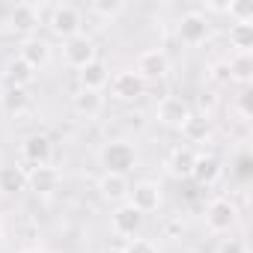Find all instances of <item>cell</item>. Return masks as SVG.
Segmentation results:
<instances>
[{
	"label": "cell",
	"instance_id": "6da1fadb",
	"mask_svg": "<svg viewBox=\"0 0 253 253\" xmlns=\"http://www.w3.org/2000/svg\"><path fill=\"white\" fill-rule=\"evenodd\" d=\"M98 158H101L104 173L125 176L128 170H134V164H137V149L128 140H110V143H104V149H101Z\"/></svg>",
	"mask_w": 253,
	"mask_h": 253
},
{
	"label": "cell",
	"instance_id": "7a4b0ae2",
	"mask_svg": "<svg viewBox=\"0 0 253 253\" xmlns=\"http://www.w3.org/2000/svg\"><path fill=\"white\" fill-rule=\"evenodd\" d=\"M238 206L229 200V197H217V200H211L209 206H206V226H209V232H214V235H226L229 229H235V223H238Z\"/></svg>",
	"mask_w": 253,
	"mask_h": 253
},
{
	"label": "cell",
	"instance_id": "3957f363",
	"mask_svg": "<svg viewBox=\"0 0 253 253\" xmlns=\"http://www.w3.org/2000/svg\"><path fill=\"white\" fill-rule=\"evenodd\" d=\"M63 60H66V66H72V69H78V72H81L84 66H89L92 60H98V48H95L92 36L78 33V36L66 39V42H63Z\"/></svg>",
	"mask_w": 253,
	"mask_h": 253
},
{
	"label": "cell",
	"instance_id": "277c9868",
	"mask_svg": "<svg viewBox=\"0 0 253 253\" xmlns=\"http://www.w3.org/2000/svg\"><path fill=\"white\" fill-rule=\"evenodd\" d=\"M48 27H51V33L60 36L63 42L72 39V36H78V33H81V12H78V6H72V3H57V6L51 9V15H48Z\"/></svg>",
	"mask_w": 253,
	"mask_h": 253
},
{
	"label": "cell",
	"instance_id": "5b68a950",
	"mask_svg": "<svg viewBox=\"0 0 253 253\" xmlns=\"http://www.w3.org/2000/svg\"><path fill=\"white\" fill-rule=\"evenodd\" d=\"M143 92H146V81H143L134 69L116 72V75L110 78V95H113L116 101H137Z\"/></svg>",
	"mask_w": 253,
	"mask_h": 253
},
{
	"label": "cell",
	"instance_id": "8992f818",
	"mask_svg": "<svg viewBox=\"0 0 253 253\" xmlns=\"http://www.w3.org/2000/svg\"><path fill=\"white\" fill-rule=\"evenodd\" d=\"M134 72H137L143 81H161V78H167V72H170V57H167L161 48L140 51V54H137V63H134Z\"/></svg>",
	"mask_w": 253,
	"mask_h": 253
},
{
	"label": "cell",
	"instance_id": "52a82bcc",
	"mask_svg": "<svg viewBox=\"0 0 253 253\" xmlns=\"http://www.w3.org/2000/svg\"><path fill=\"white\" fill-rule=\"evenodd\" d=\"M194 110H191V104L185 101V98H179V95H167V98H161L158 101V107H155V116H158V122L161 125H167V128H182V125L188 122V116H191Z\"/></svg>",
	"mask_w": 253,
	"mask_h": 253
},
{
	"label": "cell",
	"instance_id": "ba28073f",
	"mask_svg": "<svg viewBox=\"0 0 253 253\" xmlns=\"http://www.w3.org/2000/svg\"><path fill=\"white\" fill-rule=\"evenodd\" d=\"M143 217H146V214H140L128 200H125V203H119V206L113 209V214H110V226H113L116 235L128 238V235H137V232H140Z\"/></svg>",
	"mask_w": 253,
	"mask_h": 253
},
{
	"label": "cell",
	"instance_id": "9c48e42d",
	"mask_svg": "<svg viewBox=\"0 0 253 253\" xmlns=\"http://www.w3.org/2000/svg\"><path fill=\"white\" fill-rule=\"evenodd\" d=\"M176 33H179V39L185 42V45H203L206 39H209V18L203 15V12H185L182 18H179V24H176Z\"/></svg>",
	"mask_w": 253,
	"mask_h": 253
},
{
	"label": "cell",
	"instance_id": "30bf717a",
	"mask_svg": "<svg viewBox=\"0 0 253 253\" xmlns=\"http://www.w3.org/2000/svg\"><path fill=\"white\" fill-rule=\"evenodd\" d=\"M21 155L30 167H48L54 158V140L48 134H30L21 143Z\"/></svg>",
	"mask_w": 253,
	"mask_h": 253
},
{
	"label": "cell",
	"instance_id": "8fae6325",
	"mask_svg": "<svg viewBox=\"0 0 253 253\" xmlns=\"http://www.w3.org/2000/svg\"><path fill=\"white\" fill-rule=\"evenodd\" d=\"M220 176H223V164H220V158L217 155H197L194 158V170H191V179L200 185V188H211V185H217L220 182Z\"/></svg>",
	"mask_w": 253,
	"mask_h": 253
},
{
	"label": "cell",
	"instance_id": "7c38bea8",
	"mask_svg": "<svg viewBox=\"0 0 253 253\" xmlns=\"http://www.w3.org/2000/svg\"><path fill=\"white\" fill-rule=\"evenodd\" d=\"M128 203H131L140 214L158 211V206H161V188H158V182H137V185L128 191Z\"/></svg>",
	"mask_w": 253,
	"mask_h": 253
},
{
	"label": "cell",
	"instance_id": "4fadbf2b",
	"mask_svg": "<svg viewBox=\"0 0 253 253\" xmlns=\"http://www.w3.org/2000/svg\"><path fill=\"white\" fill-rule=\"evenodd\" d=\"M128 191H131L128 176H119V173H101V179H98V197H101L104 203L119 206V203L128 200Z\"/></svg>",
	"mask_w": 253,
	"mask_h": 253
},
{
	"label": "cell",
	"instance_id": "5bb4252c",
	"mask_svg": "<svg viewBox=\"0 0 253 253\" xmlns=\"http://www.w3.org/2000/svg\"><path fill=\"white\" fill-rule=\"evenodd\" d=\"M60 170L57 167H30L27 170V191H33V194H42V197H48V194H54L57 188H60Z\"/></svg>",
	"mask_w": 253,
	"mask_h": 253
},
{
	"label": "cell",
	"instance_id": "9a60e30c",
	"mask_svg": "<svg viewBox=\"0 0 253 253\" xmlns=\"http://www.w3.org/2000/svg\"><path fill=\"white\" fill-rule=\"evenodd\" d=\"M9 27L15 33H24L27 36H36V27H39V6L36 3H15L12 12H9Z\"/></svg>",
	"mask_w": 253,
	"mask_h": 253
},
{
	"label": "cell",
	"instance_id": "2e32d148",
	"mask_svg": "<svg viewBox=\"0 0 253 253\" xmlns=\"http://www.w3.org/2000/svg\"><path fill=\"white\" fill-rule=\"evenodd\" d=\"M18 57H21L30 69H42V66L51 60V42L42 39V36H27V39H21Z\"/></svg>",
	"mask_w": 253,
	"mask_h": 253
},
{
	"label": "cell",
	"instance_id": "e0dca14e",
	"mask_svg": "<svg viewBox=\"0 0 253 253\" xmlns=\"http://www.w3.org/2000/svg\"><path fill=\"white\" fill-rule=\"evenodd\" d=\"M72 107H75L78 116L95 119V116H101V110H104V95L95 92V89H78L75 98H72Z\"/></svg>",
	"mask_w": 253,
	"mask_h": 253
},
{
	"label": "cell",
	"instance_id": "ac0fdd59",
	"mask_svg": "<svg viewBox=\"0 0 253 253\" xmlns=\"http://www.w3.org/2000/svg\"><path fill=\"white\" fill-rule=\"evenodd\" d=\"M78 78H81V89H95V92H101V89L110 84V69H107L101 60H92L89 66H84V69L78 72Z\"/></svg>",
	"mask_w": 253,
	"mask_h": 253
},
{
	"label": "cell",
	"instance_id": "d6986e66",
	"mask_svg": "<svg viewBox=\"0 0 253 253\" xmlns=\"http://www.w3.org/2000/svg\"><path fill=\"white\" fill-rule=\"evenodd\" d=\"M0 107H3L6 116H21L30 110V92L21 86H9L0 92Z\"/></svg>",
	"mask_w": 253,
	"mask_h": 253
},
{
	"label": "cell",
	"instance_id": "ffe728a7",
	"mask_svg": "<svg viewBox=\"0 0 253 253\" xmlns=\"http://www.w3.org/2000/svg\"><path fill=\"white\" fill-rule=\"evenodd\" d=\"M179 131H182V137H185L188 143H206L209 134H211V119H209L206 113H191L188 122L182 125Z\"/></svg>",
	"mask_w": 253,
	"mask_h": 253
},
{
	"label": "cell",
	"instance_id": "44dd1931",
	"mask_svg": "<svg viewBox=\"0 0 253 253\" xmlns=\"http://www.w3.org/2000/svg\"><path fill=\"white\" fill-rule=\"evenodd\" d=\"M194 158H197V152H194L191 146H176V149L170 152V158H167V167H170V173H173L176 179H191Z\"/></svg>",
	"mask_w": 253,
	"mask_h": 253
},
{
	"label": "cell",
	"instance_id": "7402d4cb",
	"mask_svg": "<svg viewBox=\"0 0 253 253\" xmlns=\"http://www.w3.org/2000/svg\"><path fill=\"white\" fill-rule=\"evenodd\" d=\"M6 81H9V86H21V89H27L30 84H33V78H36V69H30L18 54L6 63Z\"/></svg>",
	"mask_w": 253,
	"mask_h": 253
},
{
	"label": "cell",
	"instance_id": "603a6c76",
	"mask_svg": "<svg viewBox=\"0 0 253 253\" xmlns=\"http://www.w3.org/2000/svg\"><path fill=\"white\" fill-rule=\"evenodd\" d=\"M0 191L3 194H21L27 191V170L24 167H0Z\"/></svg>",
	"mask_w": 253,
	"mask_h": 253
},
{
	"label": "cell",
	"instance_id": "cb8c5ba5",
	"mask_svg": "<svg viewBox=\"0 0 253 253\" xmlns=\"http://www.w3.org/2000/svg\"><path fill=\"white\" fill-rule=\"evenodd\" d=\"M229 45L238 54H250V48H253V24H232L229 27Z\"/></svg>",
	"mask_w": 253,
	"mask_h": 253
},
{
	"label": "cell",
	"instance_id": "d4e9b609",
	"mask_svg": "<svg viewBox=\"0 0 253 253\" xmlns=\"http://www.w3.org/2000/svg\"><path fill=\"white\" fill-rule=\"evenodd\" d=\"M226 15L232 18V24H253V3L250 0H229Z\"/></svg>",
	"mask_w": 253,
	"mask_h": 253
},
{
	"label": "cell",
	"instance_id": "484cf974",
	"mask_svg": "<svg viewBox=\"0 0 253 253\" xmlns=\"http://www.w3.org/2000/svg\"><path fill=\"white\" fill-rule=\"evenodd\" d=\"M229 78L241 84L250 81V54H238L235 60H229Z\"/></svg>",
	"mask_w": 253,
	"mask_h": 253
},
{
	"label": "cell",
	"instance_id": "4316f807",
	"mask_svg": "<svg viewBox=\"0 0 253 253\" xmlns=\"http://www.w3.org/2000/svg\"><path fill=\"white\" fill-rule=\"evenodd\" d=\"M125 9L122 0H92V12L95 15H104V18H113Z\"/></svg>",
	"mask_w": 253,
	"mask_h": 253
},
{
	"label": "cell",
	"instance_id": "83f0119b",
	"mask_svg": "<svg viewBox=\"0 0 253 253\" xmlns=\"http://www.w3.org/2000/svg\"><path fill=\"white\" fill-rule=\"evenodd\" d=\"M125 253H158V247L149 238H131L128 244H125Z\"/></svg>",
	"mask_w": 253,
	"mask_h": 253
},
{
	"label": "cell",
	"instance_id": "f1b7e54d",
	"mask_svg": "<svg viewBox=\"0 0 253 253\" xmlns=\"http://www.w3.org/2000/svg\"><path fill=\"white\" fill-rule=\"evenodd\" d=\"M214 253H247V244L241 238H223Z\"/></svg>",
	"mask_w": 253,
	"mask_h": 253
},
{
	"label": "cell",
	"instance_id": "f546056e",
	"mask_svg": "<svg viewBox=\"0 0 253 253\" xmlns=\"http://www.w3.org/2000/svg\"><path fill=\"white\" fill-rule=\"evenodd\" d=\"M211 78H214L217 84L232 81V78H229V63H217V66H211Z\"/></svg>",
	"mask_w": 253,
	"mask_h": 253
},
{
	"label": "cell",
	"instance_id": "4dcf8cb0",
	"mask_svg": "<svg viewBox=\"0 0 253 253\" xmlns=\"http://www.w3.org/2000/svg\"><path fill=\"white\" fill-rule=\"evenodd\" d=\"M104 253H125V247H107Z\"/></svg>",
	"mask_w": 253,
	"mask_h": 253
},
{
	"label": "cell",
	"instance_id": "1f68e13d",
	"mask_svg": "<svg viewBox=\"0 0 253 253\" xmlns=\"http://www.w3.org/2000/svg\"><path fill=\"white\" fill-rule=\"evenodd\" d=\"M0 238H3V223H0Z\"/></svg>",
	"mask_w": 253,
	"mask_h": 253
}]
</instances>
